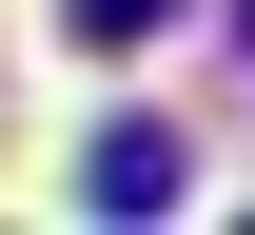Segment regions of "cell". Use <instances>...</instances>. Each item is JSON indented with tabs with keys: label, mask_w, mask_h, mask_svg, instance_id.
I'll return each instance as SVG.
<instances>
[{
	"label": "cell",
	"mask_w": 255,
	"mask_h": 235,
	"mask_svg": "<svg viewBox=\"0 0 255 235\" xmlns=\"http://www.w3.org/2000/svg\"><path fill=\"white\" fill-rule=\"evenodd\" d=\"M79 196H98V216H177V196H196V137H177V118H98V137H79Z\"/></svg>",
	"instance_id": "6da1fadb"
},
{
	"label": "cell",
	"mask_w": 255,
	"mask_h": 235,
	"mask_svg": "<svg viewBox=\"0 0 255 235\" xmlns=\"http://www.w3.org/2000/svg\"><path fill=\"white\" fill-rule=\"evenodd\" d=\"M157 20H177V0H59V39H79V59H137Z\"/></svg>",
	"instance_id": "7a4b0ae2"
},
{
	"label": "cell",
	"mask_w": 255,
	"mask_h": 235,
	"mask_svg": "<svg viewBox=\"0 0 255 235\" xmlns=\"http://www.w3.org/2000/svg\"><path fill=\"white\" fill-rule=\"evenodd\" d=\"M236 39H255V0H236Z\"/></svg>",
	"instance_id": "3957f363"
}]
</instances>
